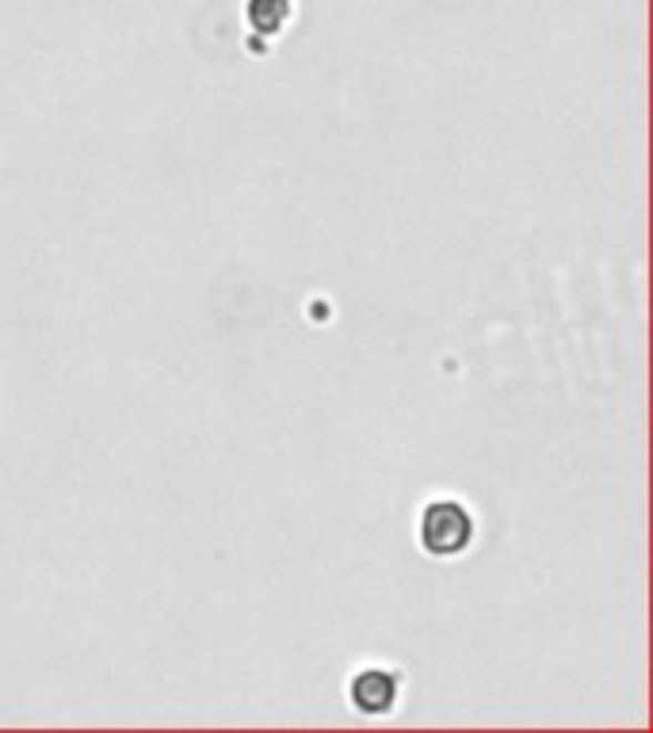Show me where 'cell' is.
<instances>
[{"instance_id":"obj_2","label":"cell","mask_w":653,"mask_h":733,"mask_svg":"<svg viewBox=\"0 0 653 733\" xmlns=\"http://www.w3.org/2000/svg\"><path fill=\"white\" fill-rule=\"evenodd\" d=\"M394 700H398V676L386 669H364L356 680H351V703L367 714L390 711Z\"/></svg>"},{"instance_id":"obj_1","label":"cell","mask_w":653,"mask_h":733,"mask_svg":"<svg viewBox=\"0 0 653 733\" xmlns=\"http://www.w3.org/2000/svg\"><path fill=\"white\" fill-rule=\"evenodd\" d=\"M475 539V523L470 512L455 500H436L425 508V520H420V542H425L428 554H459L467 550V542Z\"/></svg>"},{"instance_id":"obj_3","label":"cell","mask_w":653,"mask_h":733,"mask_svg":"<svg viewBox=\"0 0 653 733\" xmlns=\"http://www.w3.org/2000/svg\"><path fill=\"white\" fill-rule=\"evenodd\" d=\"M287 12H290L287 0H253V4H248V20H253L261 31H275L283 20H287Z\"/></svg>"}]
</instances>
